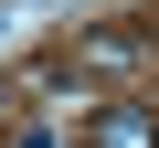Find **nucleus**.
<instances>
[{
	"instance_id": "nucleus-3",
	"label": "nucleus",
	"mask_w": 159,
	"mask_h": 148,
	"mask_svg": "<svg viewBox=\"0 0 159 148\" xmlns=\"http://www.w3.org/2000/svg\"><path fill=\"white\" fill-rule=\"evenodd\" d=\"M0 32H11V11H0Z\"/></svg>"
},
{
	"instance_id": "nucleus-4",
	"label": "nucleus",
	"mask_w": 159,
	"mask_h": 148,
	"mask_svg": "<svg viewBox=\"0 0 159 148\" xmlns=\"http://www.w3.org/2000/svg\"><path fill=\"white\" fill-rule=\"evenodd\" d=\"M0 116H11V95H0Z\"/></svg>"
},
{
	"instance_id": "nucleus-1",
	"label": "nucleus",
	"mask_w": 159,
	"mask_h": 148,
	"mask_svg": "<svg viewBox=\"0 0 159 148\" xmlns=\"http://www.w3.org/2000/svg\"><path fill=\"white\" fill-rule=\"evenodd\" d=\"M85 148H159V116L117 95V106H96V116H85Z\"/></svg>"
},
{
	"instance_id": "nucleus-2",
	"label": "nucleus",
	"mask_w": 159,
	"mask_h": 148,
	"mask_svg": "<svg viewBox=\"0 0 159 148\" xmlns=\"http://www.w3.org/2000/svg\"><path fill=\"white\" fill-rule=\"evenodd\" d=\"M127 53H138V21H106V32L85 42V63H127Z\"/></svg>"
}]
</instances>
